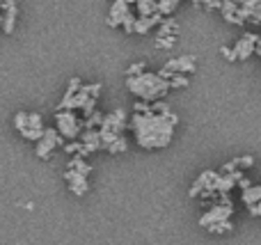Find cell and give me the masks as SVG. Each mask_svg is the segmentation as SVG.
Returning <instances> with one entry per match:
<instances>
[{"mask_svg": "<svg viewBox=\"0 0 261 245\" xmlns=\"http://www.w3.org/2000/svg\"><path fill=\"white\" fill-rule=\"evenodd\" d=\"M58 131H60V135H64V138H76L78 133H81V122H78V117L73 115V110H62V113L58 115Z\"/></svg>", "mask_w": 261, "mask_h": 245, "instance_id": "obj_5", "label": "cell"}, {"mask_svg": "<svg viewBox=\"0 0 261 245\" xmlns=\"http://www.w3.org/2000/svg\"><path fill=\"white\" fill-rule=\"evenodd\" d=\"M144 69H147V67H144V62H135L133 67H130L128 71H126V76H128V78H130V76H140V73H144Z\"/></svg>", "mask_w": 261, "mask_h": 245, "instance_id": "obj_15", "label": "cell"}, {"mask_svg": "<svg viewBox=\"0 0 261 245\" xmlns=\"http://www.w3.org/2000/svg\"><path fill=\"white\" fill-rule=\"evenodd\" d=\"M243 202H245L248 206L259 204V202H261V186H250V188H245V190H243Z\"/></svg>", "mask_w": 261, "mask_h": 245, "instance_id": "obj_10", "label": "cell"}, {"mask_svg": "<svg viewBox=\"0 0 261 245\" xmlns=\"http://www.w3.org/2000/svg\"><path fill=\"white\" fill-rule=\"evenodd\" d=\"M174 41H176V37H158L156 46H158V48H172V46H174Z\"/></svg>", "mask_w": 261, "mask_h": 245, "instance_id": "obj_14", "label": "cell"}, {"mask_svg": "<svg viewBox=\"0 0 261 245\" xmlns=\"http://www.w3.org/2000/svg\"><path fill=\"white\" fill-rule=\"evenodd\" d=\"M176 126V117L170 110H153V105L147 113H135L133 115V131L135 138L142 147L147 149H158L165 147L172 140V133Z\"/></svg>", "mask_w": 261, "mask_h": 245, "instance_id": "obj_1", "label": "cell"}, {"mask_svg": "<svg viewBox=\"0 0 261 245\" xmlns=\"http://www.w3.org/2000/svg\"><path fill=\"white\" fill-rule=\"evenodd\" d=\"M222 16H225V21L229 23H236V25H243L245 18L243 14H241V5L236 3V0H222Z\"/></svg>", "mask_w": 261, "mask_h": 245, "instance_id": "obj_8", "label": "cell"}, {"mask_svg": "<svg viewBox=\"0 0 261 245\" xmlns=\"http://www.w3.org/2000/svg\"><path fill=\"white\" fill-rule=\"evenodd\" d=\"M158 37H176V23H174V18H163L161 28H158Z\"/></svg>", "mask_w": 261, "mask_h": 245, "instance_id": "obj_11", "label": "cell"}, {"mask_svg": "<svg viewBox=\"0 0 261 245\" xmlns=\"http://www.w3.org/2000/svg\"><path fill=\"white\" fill-rule=\"evenodd\" d=\"M126 85L142 101H158L170 90V80L167 78H163L161 73H149V71L140 73V76H130L126 80Z\"/></svg>", "mask_w": 261, "mask_h": 245, "instance_id": "obj_2", "label": "cell"}, {"mask_svg": "<svg viewBox=\"0 0 261 245\" xmlns=\"http://www.w3.org/2000/svg\"><path fill=\"white\" fill-rule=\"evenodd\" d=\"M124 3H128V5H133V3H138V0H124Z\"/></svg>", "mask_w": 261, "mask_h": 245, "instance_id": "obj_19", "label": "cell"}, {"mask_svg": "<svg viewBox=\"0 0 261 245\" xmlns=\"http://www.w3.org/2000/svg\"><path fill=\"white\" fill-rule=\"evenodd\" d=\"M222 55H225L227 60H231V62H234V60H239V58H236V50L234 48H222Z\"/></svg>", "mask_w": 261, "mask_h": 245, "instance_id": "obj_17", "label": "cell"}, {"mask_svg": "<svg viewBox=\"0 0 261 245\" xmlns=\"http://www.w3.org/2000/svg\"><path fill=\"white\" fill-rule=\"evenodd\" d=\"M195 67H197V60H195L193 55H181V58H176V60H170V62L161 69V76L170 80L174 73H193Z\"/></svg>", "mask_w": 261, "mask_h": 245, "instance_id": "obj_4", "label": "cell"}, {"mask_svg": "<svg viewBox=\"0 0 261 245\" xmlns=\"http://www.w3.org/2000/svg\"><path fill=\"white\" fill-rule=\"evenodd\" d=\"M261 37L254 35V32H245L239 41H236L234 50H236V58L239 60H248L252 53H257V44H259Z\"/></svg>", "mask_w": 261, "mask_h": 245, "instance_id": "obj_6", "label": "cell"}, {"mask_svg": "<svg viewBox=\"0 0 261 245\" xmlns=\"http://www.w3.org/2000/svg\"><path fill=\"white\" fill-rule=\"evenodd\" d=\"M3 23H5V12H3V7H0V28H3Z\"/></svg>", "mask_w": 261, "mask_h": 245, "instance_id": "obj_18", "label": "cell"}, {"mask_svg": "<svg viewBox=\"0 0 261 245\" xmlns=\"http://www.w3.org/2000/svg\"><path fill=\"white\" fill-rule=\"evenodd\" d=\"M14 126H16V131L21 133L23 138H28V140H41L46 133L44 124H41V117L39 115H28V113H18L16 117H14Z\"/></svg>", "mask_w": 261, "mask_h": 245, "instance_id": "obj_3", "label": "cell"}, {"mask_svg": "<svg viewBox=\"0 0 261 245\" xmlns=\"http://www.w3.org/2000/svg\"><path fill=\"white\" fill-rule=\"evenodd\" d=\"M181 0H158V12L163 14V16H167V14H172L176 7H179Z\"/></svg>", "mask_w": 261, "mask_h": 245, "instance_id": "obj_12", "label": "cell"}, {"mask_svg": "<svg viewBox=\"0 0 261 245\" xmlns=\"http://www.w3.org/2000/svg\"><path fill=\"white\" fill-rule=\"evenodd\" d=\"M188 85V76L186 73H174L170 78V87H186Z\"/></svg>", "mask_w": 261, "mask_h": 245, "instance_id": "obj_13", "label": "cell"}, {"mask_svg": "<svg viewBox=\"0 0 261 245\" xmlns=\"http://www.w3.org/2000/svg\"><path fill=\"white\" fill-rule=\"evenodd\" d=\"M252 163H254L252 156H243V158H236V165H239V168H250Z\"/></svg>", "mask_w": 261, "mask_h": 245, "instance_id": "obj_16", "label": "cell"}, {"mask_svg": "<svg viewBox=\"0 0 261 245\" xmlns=\"http://www.w3.org/2000/svg\"><path fill=\"white\" fill-rule=\"evenodd\" d=\"M138 14L140 16H153V14H161L158 12V0H138Z\"/></svg>", "mask_w": 261, "mask_h": 245, "instance_id": "obj_9", "label": "cell"}, {"mask_svg": "<svg viewBox=\"0 0 261 245\" xmlns=\"http://www.w3.org/2000/svg\"><path fill=\"white\" fill-rule=\"evenodd\" d=\"M130 14V5L124 3V0H115L113 7H110V14H108V25L110 28H119Z\"/></svg>", "mask_w": 261, "mask_h": 245, "instance_id": "obj_7", "label": "cell"}]
</instances>
